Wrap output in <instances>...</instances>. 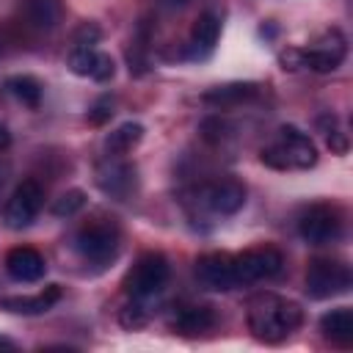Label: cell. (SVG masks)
<instances>
[{
  "label": "cell",
  "mask_w": 353,
  "mask_h": 353,
  "mask_svg": "<svg viewBox=\"0 0 353 353\" xmlns=\"http://www.w3.org/2000/svg\"><path fill=\"white\" fill-rule=\"evenodd\" d=\"M320 127H323V132H325V143L331 146V152H336V154H345L347 152V132H342L339 127H336V116H323L320 119Z\"/></svg>",
  "instance_id": "25"
},
{
  "label": "cell",
  "mask_w": 353,
  "mask_h": 353,
  "mask_svg": "<svg viewBox=\"0 0 353 353\" xmlns=\"http://www.w3.org/2000/svg\"><path fill=\"white\" fill-rule=\"evenodd\" d=\"M218 39H221V14L218 11L199 14V19L193 22L190 36H188V58L204 61L207 55H212Z\"/></svg>",
  "instance_id": "16"
},
{
  "label": "cell",
  "mask_w": 353,
  "mask_h": 353,
  "mask_svg": "<svg viewBox=\"0 0 353 353\" xmlns=\"http://www.w3.org/2000/svg\"><path fill=\"white\" fill-rule=\"evenodd\" d=\"M259 91H262V85H256V83H223V85H212L210 91H204L201 102H207L218 110H226V108H237L243 102L256 99Z\"/></svg>",
  "instance_id": "19"
},
{
  "label": "cell",
  "mask_w": 353,
  "mask_h": 353,
  "mask_svg": "<svg viewBox=\"0 0 353 353\" xmlns=\"http://www.w3.org/2000/svg\"><path fill=\"white\" fill-rule=\"evenodd\" d=\"M63 0H19V22L28 30L50 33L63 22Z\"/></svg>",
  "instance_id": "15"
},
{
  "label": "cell",
  "mask_w": 353,
  "mask_h": 353,
  "mask_svg": "<svg viewBox=\"0 0 353 353\" xmlns=\"http://www.w3.org/2000/svg\"><path fill=\"white\" fill-rule=\"evenodd\" d=\"M215 323H218V314L207 303L182 301L168 309V328L179 336H201V334L212 331Z\"/></svg>",
  "instance_id": "13"
},
{
  "label": "cell",
  "mask_w": 353,
  "mask_h": 353,
  "mask_svg": "<svg viewBox=\"0 0 353 353\" xmlns=\"http://www.w3.org/2000/svg\"><path fill=\"white\" fill-rule=\"evenodd\" d=\"M163 8H168V11H176V8H185L190 0H157Z\"/></svg>",
  "instance_id": "30"
},
{
  "label": "cell",
  "mask_w": 353,
  "mask_h": 353,
  "mask_svg": "<svg viewBox=\"0 0 353 353\" xmlns=\"http://www.w3.org/2000/svg\"><path fill=\"white\" fill-rule=\"evenodd\" d=\"M353 287V273L345 259L336 256H314L306 268V295L314 301L345 295Z\"/></svg>",
  "instance_id": "7"
},
{
  "label": "cell",
  "mask_w": 353,
  "mask_h": 353,
  "mask_svg": "<svg viewBox=\"0 0 353 353\" xmlns=\"http://www.w3.org/2000/svg\"><path fill=\"white\" fill-rule=\"evenodd\" d=\"M259 160L276 171H306L317 163V146L309 132L295 124H281L262 146Z\"/></svg>",
  "instance_id": "2"
},
{
  "label": "cell",
  "mask_w": 353,
  "mask_h": 353,
  "mask_svg": "<svg viewBox=\"0 0 353 353\" xmlns=\"http://www.w3.org/2000/svg\"><path fill=\"white\" fill-rule=\"evenodd\" d=\"M110 116H113V99L105 94V97H99V99L91 105V110H88V121L99 127V124L110 121Z\"/></svg>",
  "instance_id": "27"
},
{
  "label": "cell",
  "mask_w": 353,
  "mask_h": 353,
  "mask_svg": "<svg viewBox=\"0 0 353 353\" xmlns=\"http://www.w3.org/2000/svg\"><path fill=\"white\" fill-rule=\"evenodd\" d=\"M298 234L309 245H331L345 234V212L336 204H309L298 215Z\"/></svg>",
  "instance_id": "6"
},
{
  "label": "cell",
  "mask_w": 353,
  "mask_h": 353,
  "mask_svg": "<svg viewBox=\"0 0 353 353\" xmlns=\"http://www.w3.org/2000/svg\"><path fill=\"white\" fill-rule=\"evenodd\" d=\"M74 251L94 268H108L121 251V229L113 218L94 215L74 232Z\"/></svg>",
  "instance_id": "4"
},
{
  "label": "cell",
  "mask_w": 353,
  "mask_h": 353,
  "mask_svg": "<svg viewBox=\"0 0 353 353\" xmlns=\"http://www.w3.org/2000/svg\"><path fill=\"white\" fill-rule=\"evenodd\" d=\"M193 276H196V281H199L201 290L229 292V290L237 287V279H234V256L232 254H223V251L201 254L196 259Z\"/></svg>",
  "instance_id": "12"
},
{
  "label": "cell",
  "mask_w": 353,
  "mask_h": 353,
  "mask_svg": "<svg viewBox=\"0 0 353 353\" xmlns=\"http://www.w3.org/2000/svg\"><path fill=\"white\" fill-rule=\"evenodd\" d=\"M0 347H3V350H17V342H14V339H8V336H3V334H0Z\"/></svg>",
  "instance_id": "31"
},
{
  "label": "cell",
  "mask_w": 353,
  "mask_h": 353,
  "mask_svg": "<svg viewBox=\"0 0 353 353\" xmlns=\"http://www.w3.org/2000/svg\"><path fill=\"white\" fill-rule=\"evenodd\" d=\"M345 58H347V39L339 28H328L317 41H312L306 47H287L279 52L281 69H290V72L312 69L320 74L339 69Z\"/></svg>",
  "instance_id": "3"
},
{
  "label": "cell",
  "mask_w": 353,
  "mask_h": 353,
  "mask_svg": "<svg viewBox=\"0 0 353 353\" xmlns=\"http://www.w3.org/2000/svg\"><path fill=\"white\" fill-rule=\"evenodd\" d=\"M245 323H248V331L254 339L279 345L303 325V309H301V303H295L284 295L256 292L248 298Z\"/></svg>",
  "instance_id": "1"
},
{
  "label": "cell",
  "mask_w": 353,
  "mask_h": 353,
  "mask_svg": "<svg viewBox=\"0 0 353 353\" xmlns=\"http://www.w3.org/2000/svg\"><path fill=\"white\" fill-rule=\"evenodd\" d=\"M226 130H229L226 121H221L218 116L201 121V135H204V141H210V143H221V141L226 138Z\"/></svg>",
  "instance_id": "28"
},
{
  "label": "cell",
  "mask_w": 353,
  "mask_h": 353,
  "mask_svg": "<svg viewBox=\"0 0 353 353\" xmlns=\"http://www.w3.org/2000/svg\"><path fill=\"white\" fill-rule=\"evenodd\" d=\"M11 146V132H8V127L0 121V152H6Z\"/></svg>",
  "instance_id": "29"
},
{
  "label": "cell",
  "mask_w": 353,
  "mask_h": 353,
  "mask_svg": "<svg viewBox=\"0 0 353 353\" xmlns=\"http://www.w3.org/2000/svg\"><path fill=\"white\" fill-rule=\"evenodd\" d=\"M119 320H121L124 328H143V325L152 320V306L138 303V301H130V303L121 309Z\"/></svg>",
  "instance_id": "24"
},
{
  "label": "cell",
  "mask_w": 353,
  "mask_h": 353,
  "mask_svg": "<svg viewBox=\"0 0 353 353\" xmlns=\"http://www.w3.org/2000/svg\"><path fill=\"white\" fill-rule=\"evenodd\" d=\"M196 204L212 215H234L245 204V185L234 176H215L196 188Z\"/></svg>",
  "instance_id": "10"
},
{
  "label": "cell",
  "mask_w": 353,
  "mask_h": 353,
  "mask_svg": "<svg viewBox=\"0 0 353 353\" xmlns=\"http://www.w3.org/2000/svg\"><path fill=\"white\" fill-rule=\"evenodd\" d=\"M143 138V127L138 121H124L116 130L105 135V152L108 154H130Z\"/></svg>",
  "instance_id": "22"
},
{
  "label": "cell",
  "mask_w": 353,
  "mask_h": 353,
  "mask_svg": "<svg viewBox=\"0 0 353 353\" xmlns=\"http://www.w3.org/2000/svg\"><path fill=\"white\" fill-rule=\"evenodd\" d=\"M58 301H61V287L58 284H47L36 295H6L0 301V306L6 312H11V314H44Z\"/></svg>",
  "instance_id": "18"
},
{
  "label": "cell",
  "mask_w": 353,
  "mask_h": 353,
  "mask_svg": "<svg viewBox=\"0 0 353 353\" xmlns=\"http://www.w3.org/2000/svg\"><path fill=\"white\" fill-rule=\"evenodd\" d=\"M44 207V188L36 179H22L3 207V223L8 229H25L30 226Z\"/></svg>",
  "instance_id": "11"
},
{
  "label": "cell",
  "mask_w": 353,
  "mask_h": 353,
  "mask_svg": "<svg viewBox=\"0 0 353 353\" xmlns=\"http://www.w3.org/2000/svg\"><path fill=\"white\" fill-rule=\"evenodd\" d=\"M6 273H8L14 281H19V284H33V281L44 279L47 262H44V256H41L36 248H30V245H17V248H11V251L6 254Z\"/></svg>",
  "instance_id": "17"
},
{
  "label": "cell",
  "mask_w": 353,
  "mask_h": 353,
  "mask_svg": "<svg viewBox=\"0 0 353 353\" xmlns=\"http://www.w3.org/2000/svg\"><path fill=\"white\" fill-rule=\"evenodd\" d=\"M320 331L328 342L336 347H350L353 345V309L350 306H336L320 317Z\"/></svg>",
  "instance_id": "20"
},
{
  "label": "cell",
  "mask_w": 353,
  "mask_h": 353,
  "mask_svg": "<svg viewBox=\"0 0 353 353\" xmlns=\"http://www.w3.org/2000/svg\"><path fill=\"white\" fill-rule=\"evenodd\" d=\"M85 207V193L83 190H66L63 196H58L55 199V204H52V215H58V218H72L74 212H80Z\"/></svg>",
  "instance_id": "23"
},
{
  "label": "cell",
  "mask_w": 353,
  "mask_h": 353,
  "mask_svg": "<svg viewBox=\"0 0 353 353\" xmlns=\"http://www.w3.org/2000/svg\"><path fill=\"white\" fill-rule=\"evenodd\" d=\"M232 256H234V279H237V287L256 284V281H270V279H276L284 270V256L273 245L248 248V251L232 254Z\"/></svg>",
  "instance_id": "9"
},
{
  "label": "cell",
  "mask_w": 353,
  "mask_h": 353,
  "mask_svg": "<svg viewBox=\"0 0 353 353\" xmlns=\"http://www.w3.org/2000/svg\"><path fill=\"white\" fill-rule=\"evenodd\" d=\"M171 279V265L168 259L160 254V251H146L135 259V265L127 270L121 287L127 292L130 301H138V303H146L152 306L163 292H165V284Z\"/></svg>",
  "instance_id": "5"
},
{
  "label": "cell",
  "mask_w": 353,
  "mask_h": 353,
  "mask_svg": "<svg viewBox=\"0 0 353 353\" xmlns=\"http://www.w3.org/2000/svg\"><path fill=\"white\" fill-rule=\"evenodd\" d=\"M99 39H102V30H99L94 22H83V25L74 30L72 47H97Z\"/></svg>",
  "instance_id": "26"
},
{
  "label": "cell",
  "mask_w": 353,
  "mask_h": 353,
  "mask_svg": "<svg viewBox=\"0 0 353 353\" xmlns=\"http://www.w3.org/2000/svg\"><path fill=\"white\" fill-rule=\"evenodd\" d=\"M94 182L108 199L127 201L138 193V168L127 154H105L94 165Z\"/></svg>",
  "instance_id": "8"
},
{
  "label": "cell",
  "mask_w": 353,
  "mask_h": 353,
  "mask_svg": "<svg viewBox=\"0 0 353 353\" xmlns=\"http://www.w3.org/2000/svg\"><path fill=\"white\" fill-rule=\"evenodd\" d=\"M3 91H6L8 97H14L19 105H25V108L36 110V108L41 105L44 85H41V83H39L33 74H11V77H6Z\"/></svg>",
  "instance_id": "21"
},
{
  "label": "cell",
  "mask_w": 353,
  "mask_h": 353,
  "mask_svg": "<svg viewBox=\"0 0 353 353\" xmlns=\"http://www.w3.org/2000/svg\"><path fill=\"white\" fill-rule=\"evenodd\" d=\"M6 174H8V168L0 165V190H3V185H6Z\"/></svg>",
  "instance_id": "32"
},
{
  "label": "cell",
  "mask_w": 353,
  "mask_h": 353,
  "mask_svg": "<svg viewBox=\"0 0 353 353\" xmlns=\"http://www.w3.org/2000/svg\"><path fill=\"white\" fill-rule=\"evenodd\" d=\"M66 63L77 77H88L94 83H108L116 74L113 58L97 47H72Z\"/></svg>",
  "instance_id": "14"
}]
</instances>
